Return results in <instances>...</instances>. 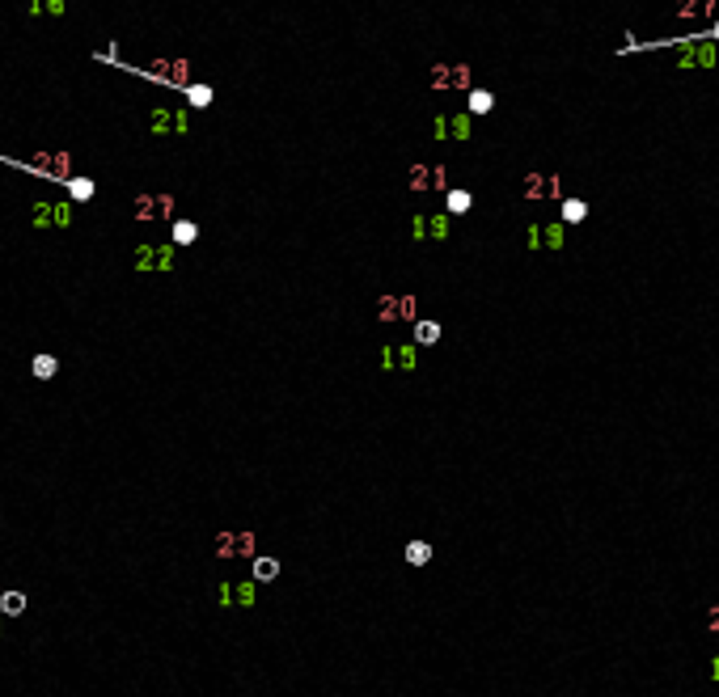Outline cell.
<instances>
[{
	"mask_svg": "<svg viewBox=\"0 0 719 697\" xmlns=\"http://www.w3.org/2000/svg\"><path fill=\"white\" fill-rule=\"evenodd\" d=\"M525 190H529V199H555V194H563L559 178H550V173H533V178L525 182Z\"/></svg>",
	"mask_w": 719,
	"mask_h": 697,
	"instance_id": "1",
	"label": "cell"
},
{
	"mask_svg": "<svg viewBox=\"0 0 719 697\" xmlns=\"http://www.w3.org/2000/svg\"><path fill=\"white\" fill-rule=\"evenodd\" d=\"M529 245H546V250H563V224H546V229H529Z\"/></svg>",
	"mask_w": 719,
	"mask_h": 697,
	"instance_id": "2",
	"label": "cell"
},
{
	"mask_svg": "<svg viewBox=\"0 0 719 697\" xmlns=\"http://www.w3.org/2000/svg\"><path fill=\"white\" fill-rule=\"evenodd\" d=\"M715 0H677V17H707Z\"/></svg>",
	"mask_w": 719,
	"mask_h": 697,
	"instance_id": "3",
	"label": "cell"
},
{
	"mask_svg": "<svg viewBox=\"0 0 719 697\" xmlns=\"http://www.w3.org/2000/svg\"><path fill=\"white\" fill-rule=\"evenodd\" d=\"M0 613H5V617H21V613H26V596H21V592H5V596H0Z\"/></svg>",
	"mask_w": 719,
	"mask_h": 697,
	"instance_id": "4",
	"label": "cell"
},
{
	"mask_svg": "<svg viewBox=\"0 0 719 697\" xmlns=\"http://www.w3.org/2000/svg\"><path fill=\"white\" fill-rule=\"evenodd\" d=\"M406 562H411V566H428V562H432V545H428V541H411V545H406Z\"/></svg>",
	"mask_w": 719,
	"mask_h": 697,
	"instance_id": "5",
	"label": "cell"
},
{
	"mask_svg": "<svg viewBox=\"0 0 719 697\" xmlns=\"http://www.w3.org/2000/svg\"><path fill=\"white\" fill-rule=\"evenodd\" d=\"M280 575V562L276 558H254V579L267 583V579H276Z\"/></svg>",
	"mask_w": 719,
	"mask_h": 697,
	"instance_id": "6",
	"label": "cell"
},
{
	"mask_svg": "<svg viewBox=\"0 0 719 697\" xmlns=\"http://www.w3.org/2000/svg\"><path fill=\"white\" fill-rule=\"evenodd\" d=\"M195 237H199V229H195L191 220H178V224H173V241H178V245H191Z\"/></svg>",
	"mask_w": 719,
	"mask_h": 697,
	"instance_id": "7",
	"label": "cell"
},
{
	"mask_svg": "<svg viewBox=\"0 0 719 697\" xmlns=\"http://www.w3.org/2000/svg\"><path fill=\"white\" fill-rule=\"evenodd\" d=\"M584 216H588V207L580 203V199H567V203H563V220H567V224H580Z\"/></svg>",
	"mask_w": 719,
	"mask_h": 697,
	"instance_id": "8",
	"label": "cell"
},
{
	"mask_svg": "<svg viewBox=\"0 0 719 697\" xmlns=\"http://www.w3.org/2000/svg\"><path fill=\"white\" fill-rule=\"evenodd\" d=\"M34 377L38 381H51L56 377V359L51 355H34Z\"/></svg>",
	"mask_w": 719,
	"mask_h": 697,
	"instance_id": "9",
	"label": "cell"
},
{
	"mask_svg": "<svg viewBox=\"0 0 719 697\" xmlns=\"http://www.w3.org/2000/svg\"><path fill=\"white\" fill-rule=\"evenodd\" d=\"M415 338H419V342H436V338H440V326H436V321H419V326H415Z\"/></svg>",
	"mask_w": 719,
	"mask_h": 697,
	"instance_id": "10",
	"label": "cell"
},
{
	"mask_svg": "<svg viewBox=\"0 0 719 697\" xmlns=\"http://www.w3.org/2000/svg\"><path fill=\"white\" fill-rule=\"evenodd\" d=\"M68 190H72V199H89L93 194V182L89 178H77V182H68Z\"/></svg>",
	"mask_w": 719,
	"mask_h": 697,
	"instance_id": "11",
	"label": "cell"
},
{
	"mask_svg": "<svg viewBox=\"0 0 719 697\" xmlns=\"http://www.w3.org/2000/svg\"><path fill=\"white\" fill-rule=\"evenodd\" d=\"M470 110L487 114V110H491V93H483V89H478V93H470Z\"/></svg>",
	"mask_w": 719,
	"mask_h": 697,
	"instance_id": "12",
	"label": "cell"
},
{
	"mask_svg": "<svg viewBox=\"0 0 719 697\" xmlns=\"http://www.w3.org/2000/svg\"><path fill=\"white\" fill-rule=\"evenodd\" d=\"M449 212H470V194L465 190H453L449 194Z\"/></svg>",
	"mask_w": 719,
	"mask_h": 697,
	"instance_id": "13",
	"label": "cell"
},
{
	"mask_svg": "<svg viewBox=\"0 0 719 697\" xmlns=\"http://www.w3.org/2000/svg\"><path fill=\"white\" fill-rule=\"evenodd\" d=\"M233 600H241V605H254V583H237V587H233Z\"/></svg>",
	"mask_w": 719,
	"mask_h": 697,
	"instance_id": "14",
	"label": "cell"
},
{
	"mask_svg": "<svg viewBox=\"0 0 719 697\" xmlns=\"http://www.w3.org/2000/svg\"><path fill=\"white\" fill-rule=\"evenodd\" d=\"M216 600H220V605H229V600H233V583H220V592H216Z\"/></svg>",
	"mask_w": 719,
	"mask_h": 697,
	"instance_id": "15",
	"label": "cell"
},
{
	"mask_svg": "<svg viewBox=\"0 0 719 697\" xmlns=\"http://www.w3.org/2000/svg\"><path fill=\"white\" fill-rule=\"evenodd\" d=\"M707 630H711V634H719V605L707 613Z\"/></svg>",
	"mask_w": 719,
	"mask_h": 697,
	"instance_id": "16",
	"label": "cell"
},
{
	"mask_svg": "<svg viewBox=\"0 0 719 697\" xmlns=\"http://www.w3.org/2000/svg\"><path fill=\"white\" fill-rule=\"evenodd\" d=\"M711 681H719V655L711 659Z\"/></svg>",
	"mask_w": 719,
	"mask_h": 697,
	"instance_id": "17",
	"label": "cell"
},
{
	"mask_svg": "<svg viewBox=\"0 0 719 697\" xmlns=\"http://www.w3.org/2000/svg\"><path fill=\"white\" fill-rule=\"evenodd\" d=\"M715 38H719V26H715Z\"/></svg>",
	"mask_w": 719,
	"mask_h": 697,
	"instance_id": "18",
	"label": "cell"
}]
</instances>
